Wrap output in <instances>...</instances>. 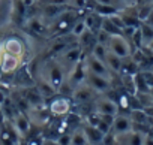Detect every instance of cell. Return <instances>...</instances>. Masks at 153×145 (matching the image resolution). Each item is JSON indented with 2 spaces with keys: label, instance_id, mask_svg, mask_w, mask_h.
I'll return each mask as SVG.
<instances>
[{
  "label": "cell",
  "instance_id": "cell-1",
  "mask_svg": "<svg viewBox=\"0 0 153 145\" xmlns=\"http://www.w3.org/2000/svg\"><path fill=\"white\" fill-rule=\"evenodd\" d=\"M78 14H80V11L74 8V9H69L65 14H62L59 18H56L54 24L51 26L53 38H59V36H65V35L71 33L75 21L78 20L80 17H83V15H78Z\"/></svg>",
  "mask_w": 153,
  "mask_h": 145
},
{
  "label": "cell",
  "instance_id": "cell-2",
  "mask_svg": "<svg viewBox=\"0 0 153 145\" xmlns=\"http://www.w3.org/2000/svg\"><path fill=\"white\" fill-rule=\"evenodd\" d=\"M71 109H72V100L68 96H63V94H60V96L54 94L51 97L50 105H48L50 114L54 115V117H60V118L68 115L71 112Z\"/></svg>",
  "mask_w": 153,
  "mask_h": 145
},
{
  "label": "cell",
  "instance_id": "cell-3",
  "mask_svg": "<svg viewBox=\"0 0 153 145\" xmlns=\"http://www.w3.org/2000/svg\"><path fill=\"white\" fill-rule=\"evenodd\" d=\"M23 138L14 127L12 121H8L0 127V145H20Z\"/></svg>",
  "mask_w": 153,
  "mask_h": 145
},
{
  "label": "cell",
  "instance_id": "cell-4",
  "mask_svg": "<svg viewBox=\"0 0 153 145\" xmlns=\"http://www.w3.org/2000/svg\"><path fill=\"white\" fill-rule=\"evenodd\" d=\"M108 49H110V52L116 54L120 58H128L132 52L131 43L128 42V39L125 36H111L110 43H108Z\"/></svg>",
  "mask_w": 153,
  "mask_h": 145
},
{
  "label": "cell",
  "instance_id": "cell-5",
  "mask_svg": "<svg viewBox=\"0 0 153 145\" xmlns=\"http://www.w3.org/2000/svg\"><path fill=\"white\" fill-rule=\"evenodd\" d=\"M86 84H87V87H90L96 93H107L111 88L110 78L96 75V74L89 72V70H87V75H86Z\"/></svg>",
  "mask_w": 153,
  "mask_h": 145
},
{
  "label": "cell",
  "instance_id": "cell-6",
  "mask_svg": "<svg viewBox=\"0 0 153 145\" xmlns=\"http://www.w3.org/2000/svg\"><path fill=\"white\" fill-rule=\"evenodd\" d=\"M11 20L18 27L26 26V23H27V5L24 3V0H12Z\"/></svg>",
  "mask_w": 153,
  "mask_h": 145
},
{
  "label": "cell",
  "instance_id": "cell-7",
  "mask_svg": "<svg viewBox=\"0 0 153 145\" xmlns=\"http://www.w3.org/2000/svg\"><path fill=\"white\" fill-rule=\"evenodd\" d=\"M21 64V58L18 57H14V55H9L6 52H0V72L3 75H8V74H14L17 72V69L20 67Z\"/></svg>",
  "mask_w": 153,
  "mask_h": 145
},
{
  "label": "cell",
  "instance_id": "cell-8",
  "mask_svg": "<svg viewBox=\"0 0 153 145\" xmlns=\"http://www.w3.org/2000/svg\"><path fill=\"white\" fill-rule=\"evenodd\" d=\"M2 51L6 52V54H9V55H14V57L21 58V55L24 54V43H23V40H21L20 38L11 36V38H8V39L3 42Z\"/></svg>",
  "mask_w": 153,
  "mask_h": 145
},
{
  "label": "cell",
  "instance_id": "cell-9",
  "mask_svg": "<svg viewBox=\"0 0 153 145\" xmlns=\"http://www.w3.org/2000/svg\"><path fill=\"white\" fill-rule=\"evenodd\" d=\"M86 75H87V70H86V55H83V58L80 61H76L74 64V70L71 74V85L75 87H80L83 82H86Z\"/></svg>",
  "mask_w": 153,
  "mask_h": 145
},
{
  "label": "cell",
  "instance_id": "cell-10",
  "mask_svg": "<svg viewBox=\"0 0 153 145\" xmlns=\"http://www.w3.org/2000/svg\"><path fill=\"white\" fill-rule=\"evenodd\" d=\"M86 67H87L89 72H93V74H96V75L110 78V69H108V66L104 61H101L96 57H93L92 54L86 55Z\"/></svg>",
  "mask_w": 153,
  "mask_h": 145
},
{
  "label": "cell",
  "instance_id": "cell-11",
  "mask_svg": "<svg viewBox=\"0 0 153 145\" xmlns=\"http://www.w3.org/2000/svg\"><path fill=\"white\" fill-rule=\"evenodd\" d=\"M69 9H74V6H69L66 3H47L42 9V15L48 20H56Z\"/></svg>",
  "mask_w": 153,
  "mask_h": 145
},
{
  "label": "cell",
  "instance_id": "cell-12",
  "mask_svg": "<svg viewBox=\"0 0 153 145\" xmlns=\"http://www.w3.org/2000/svg\"><path fill=\"white\" fill-rule=\"evenodd\" d=\"M134 129V123L131 118H128L126 115H116L114 121H113V127L111 132L114 135H128L129 132H132Z\"/></svg>",
  "mask_w": 153,
  "mask_h": 145
},
{
  "label": "cell",
  "instance_id": "cell-13",
  "mask_svg": "<svg viewBox=\"0 0 153 145\" xmlns=\"http://www.w3.org/2000/svg\"><path fill=\"white\" fill-rule=\"evenodd\" d=\"M21 94H23V97L26 99V102L29 103V106L32 109L44 106V97H42L41 91L38 90V87H24Z\"/></svg>",
  "mask_w": 153,
  "mask_h": 145
},
{
  "label": "cell",
  "instance_id": "cell-14",
  "mask_svg": "<svg viewBox=\"0 0 153 145\" xmlns=\"http://www.w3.org/2000/svg\"><path fill=\"white\" fill-rule=\"evenodd\" d=\"M12 121H14L12 124H14V127L17 129V132L20 133V136H21V138H26V136L29 135L30 129H32V121H30V118L27 117V114L18 112V114L14 117Z\"/></svg>",
  "mask_w": 153,
  "mask_h": 145
},
{
  "label": "cell",
  "instance_id": "cell-15",
  "mask_svg": "<svg viewBox=\"0 0 153 145\" xmlns=\"http://www.w3.org/2000/svg\"><path fill=\"white\" fill-rule=\"evenodd\" d=\"M81 129H83V132H84V135H86L89 144H92V145H99V144L104 142L105 135H104L98 127L90 126V124H87V123H83V127H81Z\"/></svg>",
  "mask_w": 153,
  "mask_h": 145
},
{
  "label": "cell",
  "instance_id": "cell-16",
  "mask_svg": "<svg viewBox=\"0 0 153 145\" xmlns=\"http://www.w3.org/2000/svg\"><path fill=\"white\" fill-rule=\"evenodd\" d=\"M63 79H65V77H63V70H62V67H60L57 63H51L48 82L51 84V87H53L56 91H59L60 87L63 85Z\"/></svg>",
  "mask_w": 153,
  "mask_h": 145
},
{
  "label": "cell",
  "instance_id": "cell-17",
  "mask_svg": "<svg viewBox=\"0 0 153 145\" xmlns=\"http://www.w3.org/2000/svg\"><path fill=\"white\" fill-rule=\"evenodd\" d=\"M96 111L99 114H107V115H117L119 114V108H117L116 102L108 99V97L99 99L96 102Z\"/></svg>",
  "mask_w": 153,
  "mask_h": 145
},
{
  "label": "cell",
  "instance_id": "cell-18",
  "mask_svg": "<svg viewBox=\"0 0 153 145\" xmlns=\"http://www.w3.org/2000/svg\"><path fill=\"white\" fill-rule=\"evenodd\" d=\"M83 48L80 46V43H75V45H71L65 52H63V60L66 63H72L75 64L76 61H80L83 58Z\"/></svg>",
  "mask_w": 153,
  "mask_h": 145
},
{
  "label": "cell",
  "instance_id": "cell-19",
  "mask_svg": "<svg viewBox=\"0 0 153 145\" xmlns=\"http://www.w3.org/2000/svg\"><path fill=\"white\" fill-rule=\"evenodd\" d=\"M26 27H27V30L32 33V35H36V36H41V35H45L47 33V26L42 23V20L41 18H35V17H32V18H29L27 20V23H26Z\"/></svg>",
  "mask_w": 153,
  "mask_h": 145
},
{
  "label": "cell",
  "instance_id": "cell-20",
  "mask_svg": "<svg viewBox=\"0 0 153 145\" xmlns=\"http://www.w3.org/2000/svg\"><path fill=\"white\" fill-rule=\"evenodd\" d=\"M78 39H80V40H78L80 46H81L84 51H87V52L90 54V52H92V48H93L95 43H96V36H95V33L90 32V30L87 29Z\"/></svg>",
  "mask_w": 153,
  "mask_h": 145
},
{
  "label": "cell",
  "instance_id": "cell-21",
  "mask_svg": "<svg viewBox=\"0 0 153 145\" xmlns=\"http://www.w3.org/2000/svg\"><path fill=\"white\" fill-rule=\"evenodd\" d=\"M140 72V67H138V64L131 58V55H129V60L128 61H122V67H120V72L119 74H122L123 77H134L135 74H138Z\"/></svg>",
  "mask_w": 153,
  "mask_h": 145
},
{
  "label": "cell",
  "instance_id": "cell-22",
  "mask_svg": "<svg viewBox=\"0 0 153 145\" xmlns=\"http://www.w3.org/2000/svg\"><path fill=\"white\" fill-rule=\"evenodd\" d=\"M74 99L80 103H87L89 100L93 99V90L90 87H80L74 93Z\"/></svg>",
  "mask_w": 153,
  "mask_h": 145
},
{
  "label": "cell",
  "instance_id": "cell-23",
  "mask_svg": "<svg viewBox=\"0 0 153 145\" xmlns=\"http://www.w3.org/2000/svg\"><path fill=\"white\" fill-rule=\"evenodd\" d=\"M71 45H72L71 40H65V39L62 38V39H59V40L50 48V51L47 52V57L50 58V57H54V55H57V54H60V52H65Z\"/></svg>",
  "mask_w": 153,
  "mask_h": 145
},
{
  "label": "cell",
  "instance_id": "cell-24",
  "mask_svg": "<svg viewBox=\"0 0 153 145\" xmlns=\"http://www.w3.org/2000/svg\"><path fill=\"white\" fill-rule=\"evenodd\" d=\"M101 29H102L104 32H107L110 36H123V30L119 29V27L111 21V18H104Z\"/></svg>",
  "mask_w": 153,
  "mask_h": 145
},
{
  "label": "cell",
  "instance_id": "cell-25",
  "mask_svg": "<svg viewBox=\"0 0 153 145\" xmlns=\"http://www.w3.org/2000/svg\"><path fill=\"white\" fill-rule=\"evenodd\" d=\"M122 61H123V58L117 57V55L113 54V52H108L107 60H105V64L108 66L110 72H116V74H119V72H120V67H122Z\"/></svg>",
  "mask_w": 153,
  "mask_h": 145
},
{
  "label": "cell",
  "instance_id": "cell-26",
  "mask_svg": "<svg viewBox=\"0 0 153 145\" xmlns=\"http://www.w3.org/2000/svg\"><path fill=\"white\" fill-rule=\"evenodd\" d=\"M108 52H110L108 46H104V45H101V43H95V46L92 48V52H90V54H92L93 57H96L98 60H101V61L105 63Z\"/></svg>",
  "mask_w": 153,
  "mask_h": 145
},
{
  "label": "cell",
  "instance_id": "cell-27",
  "mask_svg": "<svg viewBox=\"0 0 153 145\" xmlns=\"http://www.w3.org/2000/svg\"><path fill=\"white\" fill-rule=\"evenodd\" d=\"M36 87H38V90L41 91V94H42L44 99H51V97L56 94V90L51 87V84H50L48 81H39V84H38Z\"/></svg>",
  "mask_w": 153,
  "mask_h": 145
},
{
  "label": "cell",
  "instance_id": "cell-28",
  "mask_svg": "<svg viewBox=\"0 0 153 145\" xmlns=\"http://www.w3.org/2000/svg\"><path fill=\"white\" fill-rule=\"evenodd\" d=\"M134 84H135L137 93H149V91H150L147 82L144 81V78H143V75H141V72H138V74L134 75Z\"/></svg>",
  "mask_w": 153,
  "mask_h": 145
},
{
  "label": "cell",
  "instance_id": "cell-29",
  "mask_svg": "<svg viewBox=\"0 0 153 145\" xmlns=\"http://www.w3.org/2000/svg\"><path fill=\"white\" fill-rule=\"evenodd\" d=\"M87 138L83 132V129H76L72 133V139H71V145H87Z\"/></svg>",
  "mask_w": 153,
  "mask_h": 145
},
{
  "label": "cell",
  "instance_id": "cell-30",
  "mask_svg": "<svg viewBox=\"0 0 153 145\" xmlns=\"http://www.w3.org/2000/svg\"><path fill=\"white\" fill-rule=\"evenodd\" d=\"M86 30H87V27H86V23H84V17H80L78 20L75 21V24H74V27L71 30V35L75 36V38H80Z\"/></svg>",
  "mask_w": 153,
  "mask_h": 145
},
{
  "label": "cell",
  "instance_id": "cell-31",
  "mask_svg": "<svg viewBox=\"0 0 153 145\" xmlns=\"http://www.w3.org/2000/svg\"><path fill=\"white\" fill-rule=\"evenodd\" d=\"M140 32H141V36H143V42L144 45H147L152 39H153V27L146 24V23H141L140 26Z\"/></svg>",
  "mask_w": 153,
  "mask_h": 145
},
{
  "label": "cell",
  "instance_id": "cell-32",
  "mask_svg": "<svg viewBox=\"0 0 153 145\" xmlns=\"http://www.w3.org/2000/svg\"><path fill=\"white\" fill-rule=\"evenodd\" d=\"M129 145H144V136L140 132H129Z\"/></svg>",
  "mask_w": 153,
  "mask_h": 145
},
{
  "label": "cell",
  "instance_id": "cell-33",
  "mask_svg": "<svg viewBox=\"0 0 153 145\" xmlns=\"http://www.w3.org/2000/svg\"><path fill=\"white\" fill-rule=\"evenodd\" d=\"M95 36H96V43H101V45H104V46H108L111 36H110L107 32H104V30L101 29V30H99Z\"/></svg>",
  "mask_w": 153,
  "mask_h": 145
},
{
  "label": "cell",
  "instance_id": "cell-34",
  "mask_svg": "<svg viewBox=\"0 0 153 145\" xmlns=\"http://www.w3.org/2000/svg\"><path fill=\"white\" fill-rule=\"evenodd\" d=\"M9 93H11V90L6 85L0 84V105H3L6 102V99L9 97Z\"/></svg>",
  "mask_w": 153,
  "mask_h": 145
},
{
  "label": "cell",
  "instance_id": "cell-35",
  "mask_svg": "<svg viewBox=\"0 0 153 145\" xmlns=\"http://www.w3.org/2000/svg\"><path fill=\"white\" fill-rule=\"evenodd\" d=\"M71 139H72V135L71 133H62L56 141L59 145H71Z\"/></svg>",
  "mask_w": 153,
  "mask_h": 145
},
{
  "label": "cell",
  "instance_id": "cell-36",
  "mask_svg": "<svg viewBox=\"0 0 153 145\" xmlns=\"http://www.w3.org/2000/svg\"><path fill=\"white\" fill-rule=\"evenodd\" d=\"M141 75H143L144 81L147 82L149 88H153V72H152V70H143Z\"/></svg>",
  "mask_w": 153,
  "mask_h": 145
},
{
  "label": "cell",
  "instance_id": "cell-37",
  "mask_svg": "<svg viewBox=\"0 0 153 145\" xmlns=\"http://www.w3.org/2000/svg\"><path fill=\"white\" fill-rule=\"evenodd\" d=\"M5 123H6V117H5V112H3L2 105H0V127H2Z\"/></svg>",
  "mask_w": 153,
  "mask_h": 145
},
{
  "label": "cell",
  "instance_id": "cell-38",
  "mask_svg": "<svg viewBox=\"0 0 153 145\" xmlns=\"http://www.w3.org/2000/svg\"><path fill=\"white\" fill-rule=\"evenodd\" d=\"M144 23L153 27V6H152V11H150V14H149V17H147V20H146Z\"/></svg>",
  "mask_w": 153,
  "mask_h": 145
},
{
  "label": "cell",
  "instance_id": "cell-39",
  "mask_svg": "<svg viewBox=\"0 0 153 145\" xmlns=\"http://www.w3.org/2000/svg\"><path fill=\"white\" fill-rule=\"evenodd\" d=\"M42 145H59L56 139H50V138H45L44 139V144Z\"/></svg>",
  "mask_w": 153,
  "mask_h": 145
},
{
  "label": "cell",
  "instance_id": "cell-40",
  "mask_svg": "<svg viewBox=\"0 0 153 145\" xmlns=\"http://www.w3.org/2000/svg\"><path fill=\"white\" fill-rule=\"evenodd\" d=\"M24 3L27 5V8H30V6H35L36 0H24Z\"/></svg>",
  "mask_w": 153,
  "mask_h": 145
},
{
  "label": "cell",
  "instance_id": "cell-41",
  "mask_svg": "<svg viewBox=\"0 0 153 145\" xmlns=\"http://www.w3.org/2000/svg\"><path fill=\"white\" fill-rule=\"evenodd\" d=\"M96 2L102 5H113V0H96Z\"/></svg>",
  "mask_w": 153,
  "mask_h": 145
},
{
  "label": "cell",
  "instance_id": "cell-42",
  "mask_svg": "<svg viewBox=\"0 0 153 145\" xmlns=\"http://www.w3.org/2000/svg\"><path fill=\"white\" fill-rule=\"evenodd\" d=\"M146 46H147V48H149V49H150V51L153 52V39H152V40H150V42H149V43H147Z\"/></svg>",
  "mask_w": 153,
  "mask_h": 145
},
{
  "label": "cell",
  "instance_id": "cell-43",
  "mask_svg": "<svg viewBox=\"0 0 153 145\" xmlns=\"http://www.w3.org/2000/svg\"><path fill=\"white\" fill-rule=\"evenodd\" d=\"M149 93H150V96H152V99H153V88H150V91H149Z\"/></svg>",
  "mask_w": 153,
  "mask_h": 145
}]
</instances>
